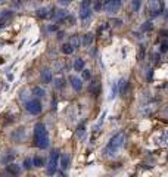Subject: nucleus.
I'll return each instance as SVG.
<instances>
[{
    "label": "nucleus",
    "instance_id": "nucleus-1",
    "mask_svg": "<svg viewBox=\"0 0 168 177\" xmlns=\"http://www.w3.org/2000/svg\"><path fill=\"white\" fill-rule=\"evenodd\" d=\"M124 142H125V134H124V131L117 133L115 136L111 137V140L108 142V145L105 146L103 155H105V157H114L118 151L124 146Z\"/></svg>",
    "mask_w": 168,
    "mask_h": 177
},
{
    "label": "nucleus",
    "instance_id": "nucleus-2",
    "mask_svg": "<svg viewBox=\"0 0 168 177\" xmlns=\"http://www.w3.org/2000/svg\"><path fill=\"white\" fill-rule=\"evenodd\" d=\"M49 134L46 130V125L43 123H37L34 125V145L40 149L49 148Z\"/></svg>",
    "mask_w": 168,
    "mask_h": 177
},
{
    "label": "nucleus",
    "instance_id": "nucleus-3",
    "mask_svg": "<svg viewBox=\"0 0 168 177\" xmlns=\"http://www.w3.org/2000/svg\"><path fill=\"white\" fill-rule=\"evenodd\" d=\"M162 9H164V6H162V2L161 0H148L146 10L149 12L151 18H155V16H158L159 14H162Z\"/></svg>",
    "mask_w": 168,
    "mask_h": 177
},
{
    "label": "nucleus",
    "instance_id": "nucleus-4",
    "mask_svg": "<svg viewBox=\"0 0 168 177\" xmlns=\"http://www.w3.org/2000/svg\"><path fill=\"white\" fill-rule=\"evenodd\" d=\"M58 161H59V152L58 149H53L50 152V157H49V161H47V174L49 176H53L58 170Z\"/></svg>",
    "mask_w": 168,
    "mask_h": 177
},
{
    "label": "nucleus",
    "instance_id": "nucleus-5",
    "mask_svg": "<svg viewBox=\"0 0 168 177\" xmlns=\"http://www.w3.org/2000/svg\"><path fill=\"white\" fill-rule=\"evenodd\" d=\"M25 109L30 112V114H33V115H38L40 112H41V102L38 100V99H30L27 104H25Z\"/></svg>",
    "mask_w": 168,
    "mask_h": 177
},
{
    "label": "nucleus",
    "instance_id": "nucleus-6",
    "mask_svg": "<svg viewBox=\"0 0 168 177\" xmlns=\"http://www.w3.org/2000/svg\"><path fill=\"white\" fill-rule=\"evenodd\" d=\"M92 3H93V0H83L80 4V18L83 21H86L92 15Z\"/></svg>",
    "mask_w": 168,
    "mask_h": 177
},
{
    "label": "nucleus",
    "instance_id": "nucleus-7",
    "mask_svg": "<svg viewBox=\"0 0 168 177\" xmlns=\"http://www.w3.org/2000/svg\"><path fill=\"white\" fill-rule=\"evenodd\" d=\"M121 3H122V0H108V2L103 4V9H105L108 14L115 15L118 10H119V8H121Z\"/></svg>",
    "mask_w": 168,
    "mask_h": 177
},
{
    "label": "nucleus",
    "instance_id": "nucleus-8",
    "mask_svg": "<svg viewBox=\"0 0 168 177\" xmlns=\"http://www.w3.org/2000/svg\"><path fill=\"white\" fill-rule=\"evenodd\" d=\"M69 83H71L72 88L77 90V92H80L83 88V80L80 77H77V75H69Z\"/></svg>",
    "mask_w": 168,
    "mask_h": 177
},
{
    "label": "nucleus",
    "instance_id": "nucleus-9",
    "mask_svg": "<svg viewBox=\"0 0 168 177\" xmlns=\"http://www.w3.org/2000/svg\"><path fill=\"white\" fill-rule=\"evenodd\" d=\"M12 16H14V12H12V10H3L2 15H0V28L4 27V25L12 19Z\"/></svg>",
    "mask_w": 168,
    "mask_h": 177
},
{
    "label": "nucleus",
    "instance_id": "nucleus-10",
    "mask_svg": "<svg viewBox=\"0 0 168 177\" xmlns=\"http://www.w3.org/2000/svg\"><path fill=\"white\" fill-rule=\"evenodd\" d=\"M67 16H68V12L65 9H58V10L52 12V18L55 21H62V19H65Z\"/></svg>",
    "mask_w": 168,
    "mask_h": 177
},
{
    "label": "nucleus",
    "instance_id": "nucleus-11",
    "mask_svg": "<svg viewBox=\"0 0 168 177\" xmlns=\"http://www.w3.org/2000/svg\"><path fill=\"white\" fill-rule=\"evenodd\" d=\"M6 170H8V173H10V174H14V176H18V174H21V167L18 165V164H14V162H9L8 164V167H6Z\"/></svg>",
    "mask_w": 168,
    "mask_h": 177
},
{
    "label": "nucleus",
    "instance_id": "nucleus-12",
    "mask_svg": "<svg viewBox=\"0 0 168 177\" xmlns=\"http://www.w3.org/2000/svg\"><path fill=\"white\" fill-rule=\"evenodd\" d=\"M52 71L49 68H44V70H41V81L44 83V84H49L52 83Z\"/></svg>",
    "mask_w": 168,
    "mask_h": 177
},
{
    "label": "nucleus",
    "instance_id": "nucleus-13",
    "mask_svg": "<svg viewBox=\"0 0 168 177\" xmlns=\"http://www.w3.org/2000/svg\"><path fill=\"white\" fill-rule=\"evenodd\" d=\"M37 16L41 18V19L52 16V9L50 8H41V9H38L37 10Z\"/></svg>",
    "mask_w": 168,
    "mask_h": 177
},
{
    "label": "nucleus",
    "instance_id": "nucleus-14",
    "mask_svg": "<svg viewBox=\"0 0 168 177\" xmlns=\"http://www.w3.org/2000/svg\"><path fill=\"white\" fill-rule=\"evenodd\" d=\"M88 92L93 93V94H98V93L100 92V83H99L98 80H93V81L90 83V86H88Z\"/></svg>",
    "mask_w": 168,
    "mask_h": 177
},
{
    "label": "nucleus",
    "instance_id": "nucleus-15",
    "mask_svg": "<svg viewBox=\"0 0 168 177\" xmlns=\"http://www.w3.org/2000/svg\"><path fill=\"white\" fill-rule=\"evenodd\" d=\"M33 94L37 96V98H44V96H46V90L41 88L40 86H35V87L33 88Z\"/></svg>",
    "mask_w": 168,
    "mask_h": 177
},
{
    "label": "nucleus",
    "instance_id": "nucleus-16",
    "mask_svg": "<svg viewBox=\"0 0 168 177\" xmlns=\"http://www.w3.org/2000/svg\"><path fill=\"white\" fill-rule=\"evenodd\" d=\"M61 167L64 170H67L69 167V155L68 154H62V157H61Z\"/></svg>",
    "mask_w": 168,
    "mask_h": 177
},
{
    "label": "nucleus",
    "instance_id": "nucleus-17",
    "mask_svg": "<svg viewBox=\"0 0 168 177\" xmlns=\"http://www.w3.org/2000/svg\"><path fill=\"white\" fill-rule=\"evenodd\" d=\"M84 68V59L83 58H77L74 61V70L75 71H81Z\"/></svg>",
    "mask_w": 168,
    "mask_h": 177
},
{
    "label": "nucleus",
    "instance_id": "nucleus-18",
    "mask_svg": "<svg viewBox=\"0 0 168 177\" xmlns=\"http://www.w3.org/2000/svg\"><path fill=\"white\" fill-rule=\"evenodd\" d=\"M69 44L75 49V47H78L80 46V38H78V35L77 34H74V35H71V38H69Z\"/></svg>",
    "mask_w": 168,
    "mask_h": 177
},
{
    "label": "nucleus",
    "instance_id": "nucleus-19",
    "mask_svg": "<svg viewBox=\"0 0 168 177\" xmlns=\"http://www.w3.org/2000/svg\"><path fill=\"white\" fill-rule=\"evenodd\" d=\"M92 43H93V34H90V33H88V34H84L83 35V44L84 46H90Z\"/></svg>",
    "mask_w": 168,
    "mask_h": 177
},
{
    "label": "nucleus",
    "instance_id": "nucleus-20",
    "mask_svg": "<svg viewBox=\"0 0 168 177\" xmlns=\"http://www.w3.org/2000/svg\"><path fill=\"white\" fill-rule=\"evenodd\" d=\"M117 84H118V90H119L121 93H124V92L127 90V80H125V78H121L119 83H117Z\"/></svg>",
    "mask_w": 168,
    "mask_h": 177
},
{
    "label": "nucleus",
    "instance_id": "nucleus-21",
    "mask_svg": "<svg viewBox=\"0 0 168 177\" xmlns=\"http://www.w3.org/2000/svg\"><path fill=\"white\" fill-rule=\"evenodd\" d=\"M61 50H62V52L65 53V55H71V53L74 52L75 49H74V47H72V46H71L69 43H65V44L62 46V49H61Z\"/></svg>",
    "mask_w": 168,
    "mask_h": 177
},
{
    "label": "nucleus",
    "instance_id": "nucleus-22",
    "mask_svg": "<svg viewBox=\"0 0 168 177\" xmlns=\"http://www.w3.org/2000/svg\"><path fill=\"white\" fill-rule=\"evenodd\" d=\"M33 165L34 167H43V165H44V159L41 158V157H34Z\"/></svg>",
    "mask_w": 168,
    "mask_h": 177
},
{
    "label": "nucleus",
    "instance_id": "nucleus-23",
    "mask_svg": "<svg viewBox=\"0 0 168 177\" xmlns=\"http://www.w3.org/2000/svg\"><path fill=\"white\" fill-rule=\"evenodd\" d=\"M117 93H118V84H117V83H114V84H112V87H111V94H109V99L112 100V99L117 96Z\"/></svg>",
    "mask_w": 168,
    "mask_h": 177
},
{
    "label": "nucleus",
    "instance_id": "nucleus-24",
    "mask_svg": "<svg viewBox=\"0 0 168 177\" xmlns=\"http://www.w3.org/2000/svg\"><path fill=\"white\" fill-rule=\"evenodd\" d=\"M151 28H152V22H151V21H146V22H143V25H142V28H140V30H142L143 33H146V31H149Z\"/></svg>",
    "mask_w": 168,
    "mask_h": 177
},
{
    "label": "nucleus",
    "instance_id": "nucleus-25",
    "mask_svg": "<svg viewBox=\"0 0 168 177\" xmlns=\"http://www.w3.org/2000/svg\"><path fill=\"white\" fill-rule=\"evenodd\" d=\"M159 52H162V53L168 52V40H164V41H161V46H159Z\"/></svg>",
    "mask_w": 168,
    "mask_h": 177
},
{
    "label": "nucleus",
    "instance_id": "nucleus-26",
    "mask_svg": "<svg viewBox=\"0 0 168 177\" xmlns=\"http://www.w3.org/2000/svg\"><path fill=\"white\" fill-rule=\"evenodd\" d=\"M31 167H33V159H30V158L24 159V168L25 170H30Z\"/></svg>",
    "mask_w": 168,
    "mask_h": 177
},
{
    "label": "nucleus",
    "instance_id": "nucleus-27",
    "mask_svg": "<svg viewBox=\"0 0 168 177\" xmlns=\"http://www.w3.org/2000/svg\"><path fill=\"white\" fill-rule=\"evenodd\" d=\"M62 86H64V78H62V77H58V78L55 80V87L61 88Z\"/></svg>",
    "mask_w": 168,
    "mask_h": 177
},
{
    "label": "nucleus",
    "instance_id": "nucleus-28",
    "mask_svg": "<svg viewBox=\"0 0 168 177\" xmlns=\"http://www.w3.org/2000/svg\"><path fill=\"white\" fill-rule=\"evenodd\" d=\"M131 9H133V12H137V10L140 9V0H133V3H131Z\"/></svg>",
    "mask_w": 168,
    "mask_h": 177
},
{
    "label": "nucleus",
    "instance_id": "nucleus-29",
    "mask_svg": "<svg viewBox=\"0 0 168 177\" xmlns=\"http://www.w3.org/2000/svg\"><path fill=\"white\" fill-rule=\"evenodd\" d=\"M81 72H83V80H90V78H92V72H90V71L88 70H81Z\"/></svg>",
    "mask_w": 168,
    "mask_h": 177
},
{
    "label": "nucleus",
    "instance_id": "nucleus-30",
    "mask_svg": "<svg viewBox=\"0 0 168 177\" xmlns=\"http://www.w3.org/2000/svg\"><path fill=\"white\" fill-rule=\"evenodd\" d=\"M139 61H143V58H145V46H140V50H139Z\"/></svg>",
    "mask_w": 168,
    "mask_h": 177
},
{
    "label": "nucleus",
    "instance_id": "nucleus-31",
    "mask_svg": "<svg viewBox=\"0 0 168 177\" xmlns=\"http://www.w3.org/2000/svg\"><path fill=\"white\" fill-rule=\"evenodd\" d=\"M102 8H103V6H102V2H100V0H98V2L94 3V10H98V12H99Z\"/></svg>",
    "mask_w": 168,
    "mask_h": 177
},
{
    "label": "nucleus",
    "instance_id": "nucleus-32",
    "mask_svg": "<svg viewBox=\"0 0 168 177\" xmlns=\"http://www.w3.org/2000/svg\"><path fill=\"white\" fill-rule=\"evenodd\" d=\"M71 2H72V0H59V3H61V4H69Z\"/></svg>",
    "mask_w": 168,
    "mask_h": 177
},
{
    "label": "nucleus",
    "instance_id": "nucleus-33",
    "mask_svg": "<svg viewBox=\"0 0 168 177\" xmlns=\"http://www.w3.org/2000/svg\"><path fill=\"white\" fill-rule=\"evenodd\" d=\"M83 133H84V125H81V127L78 128V136H81Z\"/></svg>",
    "mask_w": 168,
    "mask_h": 177
},
{
    "label": "nucleus",
    "instance_id": "nucleus-34",
    "mask_svg": "<svg viewBox=\"0 0 168 177\" xmlns=\"http://www.w3.org/2000/svg\"><path fill=\"white\" fill-rule=\"evenodd\" d=\"M56 28H58V27H56V25H50V27H49V31H55V30H56Z\"/></svg>",
    "mask_w": 168,
    "mask_h": 177
},
{
    "label": "nucleus",
    "instance_id": "nucleus-35",
    "mask_svg": "<svg viewBox=\"0 0 168 177\" xmlns=\"http://www.w3.org/2000/svg\"><path fill=\"white\" fill-rule=\"evenodd\" d=\"M64 37V33H58V38H62Z\"/></svg>",
    "mask_w": 168,
    "mask_h": 177
},
{
    "label": "nucleus",
    "instance_id": "nucleus-36",
    "mask_svg": "<svg viewBox=\"0 0 168 177\" xmlns=\"http://www.w3.org/2000/svg\"><path fill=\"white\" fill-rule=\"evenodd\" d=\"M164 114H165V115H168V106H167V108H165V111H164Z\"/></svg>",
    "mask_w": 168,
    "mask_h": 177
},
{
    "label": "nucleus",
    "instance_id": "nucleus-37",
    "mask_svg": "<svg viewBox=\"0 0 168 177\" xmlns=\"http://www.w3.org/2000/svg\"><path fill=\"white\" fill-rule=\"evenodd\" d=\"M0 64H2V58H0Z\"/></svg>",
    "mask_w": 168,
    "mask_h": 177
},
{
    "label": "nucleus",
    "instance_id": "nucleus-38",
    "mask_svg": "<svg viewBox=\"0 0 168 177\" xmlns=\"http://www.w3.org/2000/svg\"><path fill=\"white\" fill-rule=\"evenodd\" d=\"M124 2H125V0H124Z\"/></svg>",
    "mask_w": 168,
    "mask_h": 177
}]
</instances>
